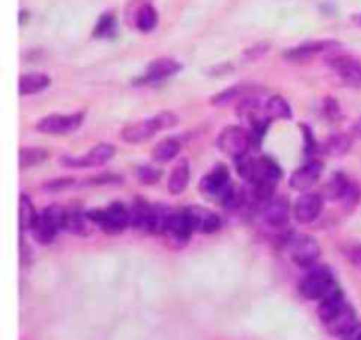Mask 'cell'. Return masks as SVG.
Here are the masks:
<instances>
[{"label":"cell","instance_id":"obj_1","mask_svg":"<svg viewBox=\"0 0 361 340\" xmlns=\"http://www.w3.org/2000/svg\"><path fill=\"white\" fill-rule=\"evenodd\" d=\"M176 123H178V116L175 113H159V115L150 116V119L137 120V122H133L127 127H123L122 140L127 141V143H143V141H148L152 136L161 133V130L175 127Z\"/></svg>","mask_w":361,"mask_h":340},{"label":"cell","instance_id":"obj_2","mask_svg":"<svg viewBox=\"0 0 361 340\" xmlns=\"http://www.w3.org/2000/svg\"><path fill=\"white\" fill-rule=\"evenodd\" d=\"M254 143V138L250 130H247L245 127L240 126H229L219 134L217 138V147L222 154L229 155L235 161L249 155L250 147Z\"/></svg>","mask_w":361,"mask_h":340},{"label":"cell","instance_id":"obj_3","mask_svg":"<svg viewBox=\"0 0 361 340\" xmlns=\"http://www.w3.org/2000/svg\"><path fill=\"white\" fill-rule=\"evenodd\" d=\"M286 249L291 260L302 268L314 267L321 256L319 243L309 235H289L286 238Z\"/></svg>","mask_w":361,"mask_h":340},{"label":"cell","instance_id":"obj_4","mask_svg":"<svg viewBox=\"0 0 361 340\" xmlns=\"http://www.w3.org/2000/svg\"><path fill=\"white\" fill-rule=\"evenodd\" d=\"M326 63L341 78L345 87H361V62L356 56L348 55V53L331 51L326 55Z\"/></svg>","mask_w":361,"mask_h":340},{"label":"cell","instance_id":"obj_5","mask_svg":"<svg viewBox=\"0 0 361 340\" xmlns=\"http://www.w3.org/2000/svg\"><path fill=\"white\" fill-rule=\"evenodd\" d=\"M88 219H92V222L101 226L109 235H116V233L123 231L127 226H130L129 208L123 203L109 205L106 210L88 212Z\"/></svg>","mask_w":361,"mask_h":340},{"label":"cell","instance_id":"obj_6","mask_svg":"<svg viewBox=\"0 0 361 340\" xmlns=\"http://www.w3.org/2000/svg\"><path fill=\"white\" fill-rule=\"evenodd\" d=\"M337 284L334 281V275H331V272L326 267L312 268L300 282V293H302L303 298L317 300L319 302Z\"/></svg>","mask_w":361,"mask_h":340},{"label":"cell","instance_id":"obj_7","mask_svg":"<svg viewBox=\"0 0 361 340\" xmlns=\"http://www.w3.org/2000/svg\"><path fill=\"white\" fill-rule=\"evenodd\" d=\"M324 193H326V196L330 198V200L341 201L348 210H353V208L356 207L360 198L356 186L344 175V173H335V175H331Z\"/></svg>","mask_w":361,"mask_h":340},{"label":"cell","instance_id":"obj_8","mask_svg":"<svg viewBox=\"0 0 361 340\" xmlns=\"http://www.w3.org/2000/svg\"><path fill=\"white\" fill-rule=\"evenodd\" d=\"M113 155H115V147L113 145L99 143L94 148H90L85 155H80V157L63 155L60 161L67 168H97V166L106 164Z\"/></svg>","mask_w":361,"mask_h":340},{"label":"cell","instance_id":"obj_9","mask_svg":"<svg viewBox=\"0 0 361 340\" xmlns=\"http://www.w3.org/2000/svg\"><path fill=\"white\" fill-rule=\"evenodd\" d=\"M83 113L73 115H49L35 123V129L42 134H69L76 130L83 122Z\"/></svg>","mask_w":361,"mask_h":340},{"label":"cell","instance_id":"obj_10","mask_svg":"<svg viewBox=\"0 0 361 340\" xmlns=\"http://www.w3.org/2000/svg\"><path fill=\"white\" fill-rule=\"evenodd\" d=\"M200 187L204 196L210 198V200L221 201L226 196V193L233 187L231 182H229V173L226 166H215L208 175L203 176Z\"/></svg>","mask_w":361,"mask_h":340},{"label":"cell","instance_id":"obj_11","mask_svg":"<svg viewBox=\"0 0 361 340\" xmlns=\"http://www.w3.org/2000/svg\"><path fill=\"white\" fill-rule=\"evenodd\" d=\"M323 210V198L316 193H305L296 200L293 207V217L300 224H310L319 217Z\"/></svg>","mask_w":361,"mask_h":340},{"label":"cell","instance_id":"obj_12","mask_svg":"<svg viewBox=\"0 0 361 340\" xmlns=\"http://www.w3.org/2000/svg\"><path fill=\"white\" fill-rule=\"evenodd\" d=\"M341 48V42L334 41V39H323V41H307L302 44L289 48L284 51V56L288 60H307L312 56L319 55V53H331L337 51Z\"/></svg>","mask_w":361,"mask_h":340},{"label":"cell","instance_id":"obj_13","mask_svg":"<svg viewBox=\"0 0 361 340\" xmlns=\"http://www.w3.org/2000/svg\"><path fill=\"white\" fill-rule=\"evenodd\" d=\"M261 215H263V221L267 222L270 228L281 229L289 222L291 207H289L286 198H271V200H268L267 203L263 205Z\"/></svg>","mask_w":361,"mask_h":340},{"label":"cell","instance_id":"obj_14","mask_svg":"<svg viewBox=\"0 0 361 340\" xmlns=\"http://www.w3.org/2000/svg\"><path fill=\"white\" fill-rule=\"evenodd\" d=\"M192 224H190L189 214L185 210H176L169 214L168 219V226H166L164 235H168V238L171 242L178 243V245H183V243L189 240L190 233H192Z\"/></svg>","mask_w":361,"mask_h":340},{"label":"cell","instance_id":"obj_15","mask_svg":"<svg viewBox=\"0 0 361 340\" xmlns=\"http://www.w3.org/2000/svg\"><path fill=\"white\" fill-rule=\"evenodd\" d=\"M180 69H182V63L176 62L175 59L162 56V59H157L148 63L147 73L141 78V83H159V81L173 78L176 73H180Z\"/></svg>","mask_w":361,"mask_h":340},{"label":"cell","instance_id":"obj_16","mask_svg":"<svg viewBox=\"0 0 361 340\" xmlns=\"http://www.w3.org/2000/svg\"><path fill=\"white\" fill-rule=\"evenodd\" d=\"M321 173H323V166L319 161H310L303 164L302 168L296 169L289 178V187L295 190H307L319 180Z\"/></svg>","mask_w":361,"mask_h":340},{"label":"cell","instance_id":"obj_17","mask_svg":"<svg viewBox=\"0 0 361 340\" xmlns=\"http://www.w3.org/2000/svg\"><path fill=\"white\" fill-rule=\"evenodd\" d=\"M190 224L194 231L200 233H215L221 228V217L214 214L212 210H207L203 207H189L187 208Z\"/></svg>","mask_w":361,"mask_h":340},{"label":"cell","instance_id":"obj_18","mask_svg":"<svg viewBox=\"0 0 361 340\" xmlns=\"http://www.w3.org/2000/svg\"><path fill=\"white\" fill-rule=\"evenodd\" d=\"M345 303L348 302H345L344 298V293H342V289L338 288V286H335L324 298L319 300L317 314H319L321 321H323V323H328L331 317H335L342 309H344Z\"/></svg>","mask_w":361,"mask_h":340},{"label":"cell","instance_id":"obj_19","mask_svg":"<svg viewBox=\"0 0 361 340\" xmlns=\"http://www.w3.org/2000/svg\"><path fill=\"white\" fill-rule=\"evenodd\" d=\"M324 324H326L328 332H330L331 335L342 339L345 334H348V332H351L353 328L358 324V320H356L355 309H353L349 303H345L344 309H342L337 316L331 317V320Z\"/></svg>","mask_w":361,"mask_h":340},{"label":"cell","instance_id":"obj_20","mask_svg":"<svg viewBox=\"0 0 361 340\" xmlns=\"http://www.w3.org/2000/svg\"><path fill=\"white\" fill-rule=\"evenodd\" d=\"M51 83V78L44 73H28L20 78V95H34L46 90Z\"/></svg>","mask_w":361,"mask_h":340},{"label":"cell","instance_id":"obj_21","mask_svg":"<svg viewBox=\"0 0 361 340\" xmlns=\"http://www.w3.org/2000/svg\"><path fill=\"white\" fill-rule=\"evenodd\" d=\"M59 231H60V229L56 228V226L53 224L51 221H49V217L44 214V212L37 215L34 226H32V233H34V238L37 240L41 245H49V243L55 240L56 233H59Z\"/></svg>","mask_w":361,"mask_h":340},{"label":"cell","instance_id":"obj_22","mask_svg":"<svg viewBox=\"0 0 361 340\" xmlns=\"http://www.w3.org/2000/svg\"><path fill=\"white\" fill-rule=\"evenodd\" d=\"M190 180V168H189V161L187 159H182L178 164L173 168L171 175H169L168 180V189L171 194H182L183 190L187 189Z\"/></svg>","mask_w":361,"mask_h":340},{"label":"cell","instance_id":"obj_23","mask_svg":"<svg viewBox=\"0 0 361 340\" xmlns=\"http://www.w3.org/2000/svg\"><path fill=\"white\" fill-rule=\"evenodd\" d=\"M263 115L268 120H286L291 119V106L288 104L282 95H271L263 104Z\"/></svg>","mask_w":361,"mask_h":340},{"label":"cell","instance_id":"obj_24","mask_svg":"<svg viewBox=\"0 0 361 340\" xmlns=\"http://www.w3.org/2000/svg\"><path fill=\"white\" fill-rule=\"evenodd\" d=\"M152 205H148L147 201L136 200L129 207L130 214V226L136 229H143L148 231V226H150V217H152Z\"/></svg>","mask_w":361,"mask_h":340},{"label":"cell","instance_id":"obj_25","mask_svg":"<svg viewBox=\"0 0 361 340\" xmlns=\"http://www.w3.org/2000/svg\"><path fill=\"white\" fill-rule=\"evenodd\" d=\"M180 150H182V141L176 138H166L155 145L152 150V157L157 162H169L180 154Z\"/></svg>","mask_w":361,"mask_h":340},{"label":"cell","instance_id":"obj_26","mask_svg":"<svg viewBox=\"0 0 361 340\" xmlns=\"http://www.w3.org/2000/svg\"><path fill=\"white\" fill-rule=\"evenodd\" d=\"M134 23L136 28L141 32H152L159 23V13L152 4H143L140 9L136 11L134 16Z\"/></svg>","mask_w":361,"mask_h":340},{"label":"cell","instance_id":"obj_27","mask_svg":"<svg viewBox=\"0 0 361 340\" xmlns=\"http://www.w3.org/2000/svg\"><path fill=\"white\" fill-rule=\"evenodd\" d=\"M116 28H118V21H116L115 14L104 13L99 16L92 35H94L95 39H109L116 34Z\"/></svg>","mask_w":361,"mask_h":340},{"label":"cell","instance_id":"obj_28","mask_svg":"<svg viewBox=\"0 0 361 340\" xmlns=\"http://www.w3.org/2000/svg\"><path fill=\"white\" fill-rule=\"evenodd\" d=\"M353 147V140L348 134H335L330 140L324 143V154L331 155V157H338V155H345Z\"/></svg>","mask_w":361,"mask_h":340},{"label":"cell","instance_id":"obj_29","mask_svg":"<svg viewBox=\"0 0 361 340\" xmlns=\"http://www.w3.org/2000/svg\"><path fill=\"white\" fill-rule=\"evenodd\" d=\"M48 159V152L44 148H21L20 150V168H34Z\"/></svg>","mask_w":361,"mask_h":340},{"label":"cell","instance_id":"obj_30","mask_svg":"<svg viewBox=\"0 0 361 340\" xmlns=\"http://www.w3.org/2000/svg\"><path fill=\"white\" fill-rule=\"evenodd\" d=\"M35 219H37V214H35L30 198H28L27 194H21L20 196V229L21 231L32 229Z\"/></svg>","mask_w":361,"mask_h":340},{"label":"cell","instance_id":"obj_31","mask_svg":"<svg viewBox=\"0 0 361 340\" xmlns=\"http://www.w3.org/2000/svg\"><path fill=\"white\" fill-rule=\"evenodd\" d=\"M250 90H254V88L249 87V85H236V87H231L228 88V90L215 95L212 102H214V104H224V102L233 101V99L247 97V95H250Z\"/></svg>","mask_w":361,"mask_h":340},{"label":"cell","instance_id":"obj_32","mask_svg":"<svg viewBox=\"0 0 361 340\" xmlns=\"http://www.w3.org/2000/svg\"><path fill=\"white\" fill-rule=\"evenodd\" d=\"M63 229L74 233V235H83L87 231V226H85V215L80 210H71L66 212V226Z\"/></svg>","mask_w":361,"mask_h":340},{"label":"cell","instance_id":"obj_33","mask_svg":"<svg viewBox=\"0 0 361 340\" xmlns=\"http://www.w3.org/2000/svg\"><path fill=\"white\" fill-rule=\"evenodd\" d=\"M136 176L141 183H145V186H154V183H157L159 180H161L162 171L159 168H154V166L145 164L136 169Z\"/></svg>","mask_w":361,"mask_h":340},{"label":"cell","instance_id":"obj_34","mask_svg":"<svg viewBox=\"0 0 361 340\" xmlns=\"http://www.w3.org/2000/svg\"><path fill=\"white\" fill-rule=\"evenodd\" d=\"M344 256L351 265L361 270V243H353V245L344 247Z\"/></svg>","mask_w":361,"mask_h":340},{"label":"cell","instance_id":"obj_35","mask_svg":"<svg viewBox=\"0 0 361 340\" xmlns=\"http://www.w3.org/2000/svg\"><path fill=\"white\" fill-rule=\"evenodd\" d=\"M268 49H270V46L264 44V42H261V44H256V46H254V48L247 49V51H245L247 60H256V59H259V56H263L264 53L268 51Z\"/></svg>","mask_w":361,"mask_h":340},{"label":"cell","instance_id":"obj_36","mask_svg":"<svg viewBox=\"0 0 361 340\" xmlns=\"http://www.w3.org/2000/svg\"><path fill=\"white\" fill-rule=\"evenodd\" d=\"M73 178H59V180H49L48 183H46V189L49 190H60V189H66V187L73 186Z\"/></svg>","mask_w":361,"mask_h":340},{"label":"cell","instance_id":"obj_37","mask_svg":"<svg viewBox=\"0 0 361 340\" xmlns=\"http://www.w3.org/2000/svg\"><path fill=\"white\" fill-rule=\"evenodd\" d=\"M342 340H361V323L356 324L351 332H348Z\"/></svg>","mask_w":361,"mask_h":340},{"label":"cell","instance_id":"obj_38","mask_svg":"<svg viewBox=\"0 0 361 340\" xmlns=\"http://www.w3.org/2000/svg\"><path fill=\"white\" fill-rule=\"evenodd\" d=\"M27 16H28V11L21 9V11H20V25H21V27H23L25 21H27Z\"/></svg>","mask_w":361,"mask_h":340},{"label":"cell","instance_id":"obj_39","mask_svg":"<svg viewBox=\"0 0 361 340\" xmlns=\"http://www.w3.org/2000/svg\"><path fill=\"white\" fill-rule=\"evenodd\" d=\"M355 133H356V136L361 138V116L356 120V123H355Z\"/></svg>","mask_w":361,"mask_h":340},{"label":"cell","instance_id":"obj_40","mask_svg":"<svg viewBox=\"0 0 361 340\" xmlns=\"http://www.w3.org/2000/svg\"><path fill=\"white\" fill-rule=\"evenodd\" d=\"M351 20L355 21V25H356V27H360V28H361V13H358V14H353V16H351Z\"/></svg>","mask_w":361,"mask_h":340}]
</instances>
